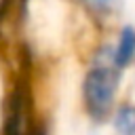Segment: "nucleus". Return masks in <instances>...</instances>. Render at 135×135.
Instances as JSON below:
<instances>
[{
  "label": "nucleus",
  "mask_w": 135,
  "mask_h": 135,
  "mask_svg": "<svg viewBox=\"0 0 135 135\" xmlns=\"http://www.w3.org/2000/svg\"><path fill=\"white\" fill-rule=\"evenodd\" d=\"M120 82L122 72L112 61V44L99 42L93 49L89 65L80 80V105L84 116L95 127H101L110 120V114L116 105Z\"/></svg>",
  "instance_id": "obj_1"
},
{
  "label": "nucleus",
  "mask_w": 135,
  "mask_h": 135,
  "mask_svg": "<svg viewBox=\"0 0 135 135\" xmlns=\"http://www.w3.org/2000/svg\"><path fill=\"white\" fill-rule=\"evenodd\" d=\"M108 122L114 135H135V103L133 101L116 103Z\"/></svg>",
  "instance_id": "obj_4"
},
{
  "label": "nucleus",
  "mask_w": 135,
  "mask_h": 135,
  "mask_svg": "<svg viewBox=\"0 0 135 135\" xmlns=\"http://www.w3.org/2000/svg\"><path fill=\"white\" fill-rule=\"evenodd\" d=\"M112 61L120 72L129 70L135 63V25H120L116 40L112 44Z\"/></svg>",
  "instance_id": "obj_2"
},
{
  "label": "nucleus",
  "mask_w": 135,
  "mask_h": 135,
  "mask_svg": "<svg viewBox=\"0 0 135 135\" xmlns=\"http://www.w3.org/2000/svg\"><path fill=\"white\" fill-rule=\"evenodd\" d=\"M72 2L78 4L86 13V17L99 25L108 23L122 8V0H72Z\"/></svg>",
  "instance_id": "obj_3"
}]
</instances>
